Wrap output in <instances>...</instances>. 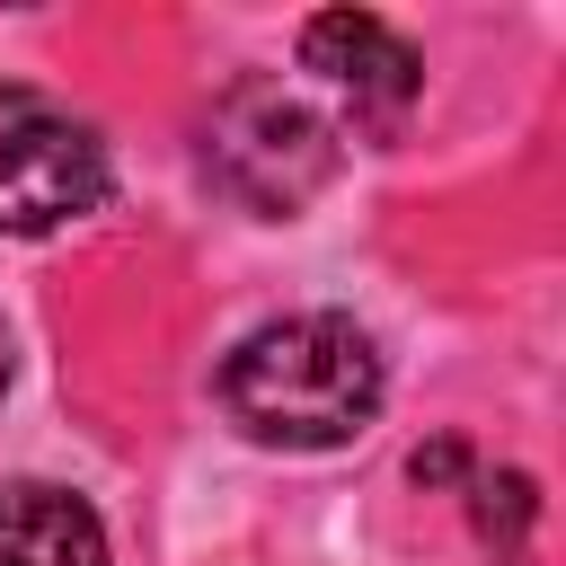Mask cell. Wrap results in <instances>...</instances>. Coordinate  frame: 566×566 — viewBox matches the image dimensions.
<instances>
[{
	"label": "cell",
	"instance_id": "cell-1",
	"mask_svg": "<svg viewBox=\"0 0 566 566\" xmlns=\"http://www.w3.org/2000/svg\"><path fill=\"white\" fill-rule=\"evenodd\" d=\"M221 407L239 433L283 451H336L380 416V345L345 310H292L230 345Z\"/></svg>",
	"mask_w": 566,
	"mask_h": 566
},
{
	"label": "cell",
	"instance_id": "cell-2",
	"mask_svg": "<svg viewBox=\"0 0 566 566\" xmlns=\"http://www.w3.org/2000/svg\"><path fill=\"white\" fill-rule=\"evenodd\" d=\"M336 159H345L336 124H327L292 80H274V71L230 80V88L212 97V115H203V177H212L239 212H256V221L310 212V203L327 195Z\"/></svg>",
	"mask_w": 566,
	"mask_h": 566
},
{
	"label": "cell",
	"instance_id": "cell-3",
	"mask_svg": "<svg viewBox=\"0 0 566 566\" xmlns=\"http://www.w3.org/2000/svg\"><path fill=\"white\" fill-rule=\"evenodd\" d=\"M106 203V142L62 97L0 80V239L62 230Z\"/></svg>",
	"mask_w": 566,
	"mask_h": 566
},
{
	"label": "cell",
	"instance_id": "cell-4",
	"mask_svg": "<svg viewBox=\"0 0 566 566\" xmlns=\"http://www.w3.org/2000/svg\"><path fill=\"white\" fill-rule=\"evenodd\" d=\"M301 71L345 106V124H354L363 142H389V133L407 124L416 88H424V62H416L407 35H398L389 18H371V9H318V18L301 27Z\"/></svg>",
	"mask_w": 566,
	"mask_h": 566
},
{
	"label": "cell",
	"instance_id": "cell-5",
	"mask_svg": "<svg viewBox=\"0 0 566 566\" xmlns=\"http://www.w3.org/2000/svg\"><path fill=\"white\" fill-rule=\"evenodd\" d=\"M0 566H106V531L71 486L9 478L0 486Z\"/></svg>",
	"mask_w": 566,
	"mask_h": 566
},
{
	"label": "cell",
	"instance_id": "cell-6",
	"mask_svg": "<svg viewBox=\"0 0 566 566\" xmlns=\"http://www.w3.org/2000/svg\"><path fill=\"white\" fill-rule=\"evenodd\" d=\"M469 513H478V539H486L495 557H522V548H531L539 495H531L522 469H478V478H469Z\"/></svg>",
	"mask_w": 566,
	"mask_h": 566
},
{
	"label": "cell",
	"instance_id": "cell-7",
	"mask_svg": "<svg viewBox=\"0 0 566 566\" xmlns=\"http://www.w3.org/2000/svg\"><path fill=\"white\" fill-rule=\"evenodd\" d=\"M407 469H416V486H451V478H469V451L460 442H424Z\"/></svg>",
	"mask_w": 566,
	"mask_h": 566
},
{
	"label": "cell",
	"instance_id": "cell-8",
	"mask_svg": "<svg viewBox=\"0 0 566 566\" xmlns=\"http://www.w3.org/2000/svg\"><path fill=\"white\" fill-rule=\"evenodd\" d=\"M0 389H9V327H0Z\"/></svg>",
	"mask_w": 566,
	"mask_h": 566
}]
</instances>
